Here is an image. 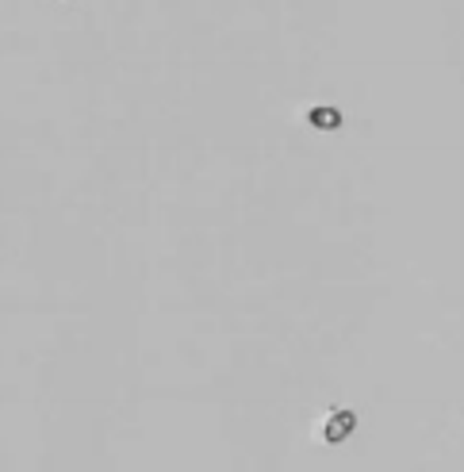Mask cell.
<instances>
[{"label": "cell", "instance_id": "obj_1", "mask_svg": "<svg viewBox=\"0 0 464 472\" xmlns=\"http://www.w3.org/2000/svg\"><path fill=\"white\" fill-rule=\"evenodd\" d=\"M353 422H357V415L353 411H338V415H330V422H326V438L330 441H342L349 430H353Z\"/></svg>", "mask_w": 464, "mask_h": 472}, {"label": "cell", "instance_id": "obj_2", "mask_svg": "<svg viewBox=\"0 0 464 472\" xmlns=\"http://www.w3.org/2000/svg\"><path fill=\"white\" fill-rule=\"evenodd\" d=\"M303 119H307L311 127H338V124H342V111H338V108H323V104H319V108H311Z\"/></svg>", "mask_w": 464, "mask_h": 472}]
</instances>
